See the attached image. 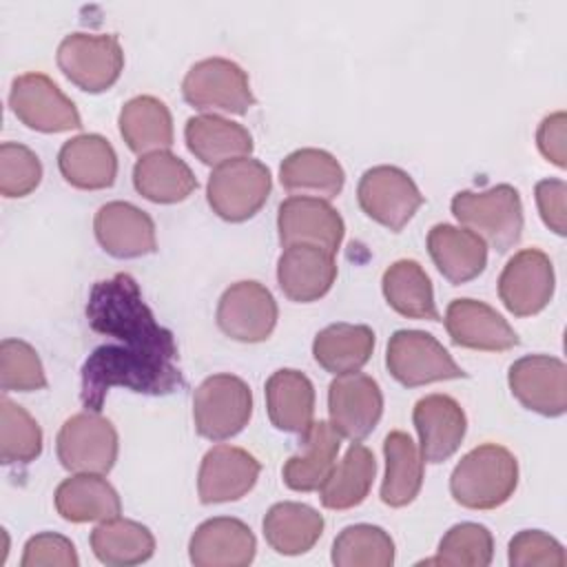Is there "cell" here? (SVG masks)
Instances as JSON below:
<instances>
[{
	"instance_id": "6da1fadb",
	"label": "cell",
	"mask_w": 567,
	"mask_h": 567,
	"mask_svg": "<svg viewBox=\"0 0 567 567\" xmlns=\"http://www.w3.org/2000/svg\"><path fill=\"white\" fill-rule=\"evenodd\" d=\"M86 319L93 332L109 337L82 365L80 399L86 410L100 412L109 390L117 385L142 394H168L184 383L173 332L157 323L131 275L117 272L95 281Z\"/></svg>"
},
{
	"instance_id": "7a4b0ae2",
	"label": "cell",
	"mask_w": 567,
	"mask_h": 567,
	"mask_svg": "<svg viewBox=\"0 0 567 567\" xmlns=\"http://www.w3.org/2000/svg\"><path fill=\"white\" fill-rule=\"evenodd\" d=\"M516 485V456L498 443H483L470 450L450 476V492L454 501L467 509L501 507L509 501Z\"/></svg>"
},
{
	"instance_id": "3957f363",
	"label": "cell",
	"mask_w": 567,
	"mask_h": 567,
	"mask_svg": "<svg viewBox=\"0 0 567 567\" xmlns=\"http://www.w3.org/2000/svg\"><path fill=\"white\" fill-rule=\"evenodd\" d=\"M452 213L463 228L478 235L498 252L518 244L523 233L520 195L509 184H498L487 190H461L452 197Z\"/></svg>"
},
{
	"instance_id": "277c9868",
	"label": "cell",
	"mask_w": 567,
	"mask_h": 567,
	"mask_svg": "<svg viewBox=\"0 0 567 567\" xmlns=\"http://www.w3.org/2000/svg\"><path fill=\"white\" fill-rule=\"evenodd\" d=\"M270 171L252 157L230 159L215 166L208 177L206 197L210 208L226 221L252 217L270 195Z\"/></svg>"
},
{
	"instance_id": "5b68a950",
	"label": "cell",
	"mask_w": 567,
	"mask_h": 567,
	"mask_svg": "<svg viewBox=\"0 0 567 567\" xmlns=\"http://www.w3.org/2000/svg\"><path fill=\"white\" fill-rule=\"evenodd\" d=\"M252 414V394L235 374H213L193 394L195 427L204 439L224 441L239 434Z\"/></svg>"
},
{
	"instance_id": "8992f818",
	"label": "cell",
	"mask_w": 567,
	"mask_h": 567,
	"mask_svg": "<svg viewBox=\"0 0 567 567\" xmlns=\"http://www.w3.org/2000/svg\"><path fill=\"white\" fill-rule=\"evenodd\" d=\"M60 71L82 91L100 93L113 86L124 66V53L113 33H71L58 47Z\"/></svg>"
},
{
	"instance_id": "52a82bcc",
	"label": "cell",
	"mask_w": 567,
	"mask_h": 567,
	"mask_svg": "<svg viewBox=\"0 0 567 567\" xmlns=\"http://www.w3.org/2000/svg\"><path fill=\"white\" fill-rule=\"evenodd\" d=\"M58 458L75 474H106L117 458V432L100 412L69 416L55 439Z\"/></svg>"
},
{
	"instance_id": "ba28073f",
	"label": "cell",
	"mask_w": 567,
	"mask_h": 567,
	"mask_svg": "<svg viewBox=\"0 0 567 567\" xmlns=\"http://www.w3.org/2000/svg\"><path fill=\"white\" fill-rule=\"evenodd\" d=\"M182 93L184 100L199 111L244 115L255 104L246 71L226 58L195 62L182 82Z\"/></svg>"
},
{
	"instance_id": "9c48e42d",
	"label": "cell",
	"mask_w": 567,
	"mask_h": 567,
	"mask_svg": "<svg viewBox=\"0 0 567 567\" xmlns=\"http://www.w3.org/2000/svg\"><path fill=\"white\" fill-rule=\"evenodd\" d=\"M385 365L408 388L467 377L443 343L423 330H396L388 341Z\"/></svg>"
},
{
	"instance_id": "30bf717a",
	"label": "cell",
	"mask_w": 567,
	"mask_h": 567,
	"mask_svg": "<svg viewBox=\"0 0 567 567\" xmlns=\"http://www.w3.org/2000/svg\"><path fill=\"white\" fill-rule=\"evenodd\" d=\"M359 206L381 226L399 233L423 204V195L414 179L396 166L368 168L357 186Z\"/></svg>"
},
{
	"instance_id": "8fae6325",
	"label": "cell",
	"mask_w": 567,
	"mask_h": 567,
	"mask_svg": "<svg viewBox=\"0 0 567 567\" xmlns=\"http://www.w3.org/2000/svg\"><path fill=\"white\" fill-rule=\"evenodd\" d=\"M9 104L22 124L42 133H62L82 126L75 104L44 73L18 75L11 82Z\"/></svg>"
},
{
	"instance_id": "7c38bea8",
	"label": "cell",
	"mask_w": 567,
	"mask_h": 567,
	"mask_svg": "<svg viewBox=\"0 0 567 567\" xmlns=\"http://www.w3.org/2000/svg\"><path fill=\"white\" fill-rule=\"evenodd\" d=\"M330 425L343 439L363 441L381 419L383 394L379 383L361 372L337 374L328 388Z\"/></svg>"
},
{
	"instance_id": "4fadbf2b",
	"label": "cell",
	"mask_w": 567,
	"mask_h": 567,
	"mask_svg": "<svg viewBox=\"0 0 567 567\" xmlns=\"http://www.w3.org/2000/svg\"><path fill=\"white\" fill-rule=\"evenodd\" d=\"M277 323L272 292L252 279L237 281L224 290L217 303V326L235 341L257 343L270 337Z\"/></svg>"
},
{
	"instance_id": "5bb4252c",
	"label": "cell",
	"mask_w": 567,
	"mask_h": 567,
	"mask_svg": "<svg viewBox=\"0 0 567 567\" xmlns=\"http://www.w3.org/2000/svg\"><path fill=\"white\" fill-rule=\"evenodd\" d=\"M509 390L532 412L560 416L567 410V365L558 357L527 354L509 365Z\"/></svg>"
},
{
	"instance_id": "9a60e30c",
	"label": "cell",
	"mask_w": 567,
	"mask_h": 567,
	"mask_svg": "<svg viewBox=\"0 0 567 567\" xmlns=\"http://www.w3.org/2000/svg\"><path fill=\"white\" fill-rule=\"evenodd\" d=\"M554 295L551 259L538 248L518 250L498 277V297L516 317L540 312Z\"/></svg>"
},
{
	"instance_id": "2e32d148",
	"label": "cell",
	"mask_w": 567,
	"mask_h": 567,
	"mask_svg": "<svg viewBox=\"0 0 567 567\" xmlns=\"http://www.w3.org/2000/svg\"><path fill=\"white\" fill-rule=\"evenodd\" d=\"M277 228L281 246L310 244L337 252L343 241V219L341 215L319 197L295 195L279 204Z\"/></svg>"
},
{
	"instance_id": "e0dca14e",
	"label": "cell",
	"mask_w": 567,
	"mask_h": 567,
	"mask_svg": "<svg viewBox=\"0 0 567 567\" xmlns=\"http://www.w3.org/2000/svg\"><path fill=\"white\" fill-rule=\"evenodd\" d=\"M259 472L261 465L250 452L235 445H215L204 454L199 465V501L204 505L237 501L255 487Z\"/></svg>"
},
{
	"instance_id": "ac0fdd59",
	"label": "cell",
	"mask_w": 567,
	"mask_h": 567,
	"mask_svg": "<svg viewBox=\"0 0 567 567\" xmlns=\"http://www.w3.org/2000/svg\"><path fill=\"white\" fill-rule=\"evenodd\" d=\"M445 328L450 339L461 348L503 352L518 346V334L485 301L454 299L445 310Z\"/></svg>"
},
{
	"instance_id": "d6986e66",
	"label": "cell",
	"mask_w": 567,
	"mask_h": 567,
	"mask_svg": "<svg viewBox=\"0 0 567 567\" xmlns=\"http://www.w3.org/2000/svg\"><path fill=\"white\" fill-rule=\"evenodd\" d=\"M257 549L250 527L230 516L204 520L190 536L188 556L197 567H244L252 563Z\"/></svg>"
},
{
	"instance_id": "ffe728a7",
	"label": "cell",
	"mask_w": 567,
	"mask_h": 567,
	"mask_svg": "<svg viewBox=\"0 0 567 567\" xmlns=\"http://www.w3.org/2000/svg\"><path fill=\"white\" fill-rule=\"evenodd\" d=\"M421 441V456L427 463L450 458L463 443L467 419L458 401L447 394H427L416 401L412 412Z\"/></svg>"
},
{
	"instance_id": "44dd1931",
	"label": "cell",
	"mask_w": 567,
	"mask_h": 567,
	"mask_svg": "<svg viewBox=\"0 0 567 567\" xmlns=\"http://www.w3.org/2000/svg\"><path fill=\"white\" fill-rule=\"evenodd\" d=\"M93 230L100 246L120 259L151 255L157 248L153 219L128 202H109L100 206L93 219Z\"/></svg>"
},
{
	"instance_id": "7402d4cb",
	"label": "cell",
	"mask_w": 567,
	"mask_h": 567,
	"mask_svg": "<svg viewBox=\"0 0 567 567\" xmlns=\"http://www.w3.org/2000/svg\"><path fill=\"white\" fill-rule=\"evenodd\" d=\"M337 277L334 252L310 246L295 244L286 246L277 261V281L284 295L292 301L308 303L323 297Z\"/></svg>"
},
{
	"instance_id": "603a6c76",
	"label": "cell",
	"mask_w": 567,
	"mask_h": 567,
	"mask_svg": "<svg viewBox=\"0 0 567 567\" xmlns=\"http://www.w3.org/2000/svg\"><path fill=\"white\" fill-rule=\"evenodd\" d=\"M427 250L439 272L452 284H465L487 266V244L472 230L452 224L430 228Z\"/></svg>"
},
{
	"instance_id": "cb8c5ba5",
	"label": "cell",
	"mask_w": 567,
	"mask_h": 567,
	"mask_svg": "<svg viewBox=\"0 0 567 567\" xmlns=\"http://www.w3.org/2000/svg\"><path fill=\"white\" fill-rule=\"evenodd\" d=\"M58 166L62 177L75 188L97 190L115 182L117 155L106 137L84 133L62 144Z\"/></svg>"
},
{
	"instance_id": "d4e9b609",
	"label": "cell",
	"mask_w": 567,
	"mask_h": 567,
	"mask_svg": "<svg viewBox=\"0 0 567 567\" xmlns=\"http://www.w3.org/2000/svg\"><path fill=\"white\" fill-rule=\"evenodd\" d=\"M266 408L277 430L303 436L315 423V388L310 379L292 368L272 372L266 381Z\"/></svg>"
},
{
	"instance_id": "484cf974",
	"label": "cell",
	"mask_w": 567,
	"mask_h": 567,
	"mask_svg": "<svg viewBox=\"0 0 567 567\" xmlns=\"http://www.w3.org/2000/svg\"><path fill=\"white\" fill-rule=\"evenodd\" d=\"M184 135L188 151L208 166L248 157L252 151V135L248 128L215 113L188 117Z\"/></svg>"
},
{
	"instance_id": "4316f807",
	"label": "cell",
	"mask_w": 567,
	"mask_h": 567,
	"mask_svg": "<svg viewBox=\"0 0 567 567\" xmlns=\"http://www.w3.org/2000/svg\"><path fill=\"white\" fill-rule=\"evenodd\" d=\"M303 450L292 454L284 465V483L295 492H312L323 485L337 465L341 436L328 421H315L301 436Z\"/></svg>"
},
{
	"instance_id": "83f0119b",
	"label": "cell",
	"mask_w": 567,
	"mask_h": 567,
	"mask_svg": "<svg viewBox=\"0 0 567 567\" xmlns=\"http://www.w3.org/2000/svg\"><path fill=\"white\" fill-rule=\"evenodd\" d=\"M279 182L288 193L332 199L341 193L346 173L332 153L323 148H299L281 162Z\"/></svg>"
},
{
	"instance_id": "f1b7e54d",
	"label": "cell",
	"mask_w": 567,
	"mask_h": 567,
	"mask_svg": "<svg viewBox=\"0 0 567 567\" xmlns=\"http://www.w3.org/2000/svg\"><path fill=\"white\" fill-rule=\"evenodd\" d=\"M55 509L64 520L89 523L120 516L122 503L102 474H75L58 485Z\"/></svg>"
},
{
	"instance_id": "f546056e",
	"label": "cell",
	"mask_w": 567,
	"mask_h": 567,
	"mask_svg": "<svg viewBox=\"0 0 567 567\" xmlns=\"http://www.w3.org/2000/svg\"><path fill=\"white\" fill-rule=\"evenodd\" d=\"M133 184L140 195L155 204L182 202L197 188V179L188 164L171 151L142 155L133 168Z\"/></svg>"
},
{
	"instance_id": "4dcf8cb0",
	"label": "cell",
	"mask_w": 567,
	"mask_h": 567,
	"mask_svg": "<svg viewBox=\"0 0 567 567\" xmlns=\"http://www.w3.org/2000/svg\"><path fill=\"white\" fill-rule=\"evenodd\" d=\"M323 534V516L303 503H275L264 516L268 545L284 556H299L312 549Z\"/></svg>"
},
{
	"instance_id": "1f68e13d",
	"label": "cell",
	"mask_w": 567,
	"mask_h": 567,
	"mask_svg": "<svg viewBox=\"0 0 567 567\" xmlns=\"http://www.w3.org/2000/svg\"><path fill=\"white\" fill-rule=\"evenodd\" d=\"M120 133L137 155L168 151L173 144V117L168 106L153 95L131 97L120 111Z\"/></svg>"
},
{
	"instance_id": "d6a6232c",
	"label": "cell",
	"mask_w": 567,
	"mask_h": 567,
	"mask_svg": "<svg viewBox=\"0 0 567 567\" xmlns=\"http://www.w3.org/2000/svg\"><path fill=\"white\" fill-rule=\"evenodd\" d=\"M374 332L361 323H332L312 341L315 361L332 374L359 372L372 357Z\"/></svg>"
},
{
	"instance_id": "836d02e7",
	"label": "cell",
	"mask_w": 567,
	"mask_h": 567,
	"mask_svg": "<svg viewBox=\"0 0 567 567\" xmlns=\"http://www.w3.org/2000/svg\"><path fill=\"white\" fill-rule=\"evenodd\" d=\"M385 476L381 485V501L390 507L410 505L423 485V456L410 434L394 430L383 441Z\"/></svg>"
},
{
	"instance_id": "e575fe53",
	"label": "cell",
	"mask_w": 567,
	"mask_h": 567,
	"mask_svg": "<svg viewBox=\"0 0 567 567\" xmlns=\"http://www.w3.org/2000/svg\"><path fill=\"white\" fill-rule=\"evenodd\" d=\"M377 474V461L370 447L354 441L339 465L332 467L330 476L319 487L323 507L350 509L365 501Z\"/></svg>"
},
{
	"instance_id": "d590c367",
	"label": "cell",
	"mask_w": 567,
	"mask_h": 567,
	"mask_svg": "<svg viewBox=\"0 0 567 567\" xmlns=\"http://www.w3.org/2000/svg\"><path fill=\"white\" fill-rule=\"evenodd\" d=\"M383 295L403 317L439 321L434 290L427 272L414 259H399L383 272Z\"/></svg>"
},
{
	"instance_id": "8d00e7d4",
	"label": "cell",
	"mask_w": 567,
	"mask_h": 567,
	"mask_svg": "<svg viewBox=\"0 0 567 567\" xmlns=\"http://www.w3.org/2000/svg\"><path fill=\"white\" fill-rule=\"evenodd\" d=\"M91 549L100 563L126 567L148 560L155 551V538L146 525L115 516L91 532Z\"/></svg>"
},
{
	"instance_id": "74e56055",
	"label": "cell",
	"mask_w": 567,
	"mask_h": 567,
	"mask_svg": "<svg viewBox=\"0 0 567 567\" xmlns=\"http://www.w3.org/2000/svg\"><path fill=\"white\" fill-rule=\"evenodd\" d=\"M337 567H390L394 563V540L379 525H348L332 543Z\"/></svg>"
},
{
	"instance_id": "f35d334b",
	"label": "cell",
	"mask_w": 567,
	"mask_h": 567,
	"mask_svg": "<svg viewBox=\"0 0 567 567\" xmlns=\"http://www.w3.org/2000/svg\"><path fill=\"white\" fill-rule=\"evenodd\" d=\"M494 556V538L485 525L458 523L445 532L434 558L425 565H454V567H485Z\"/></svg>"
},
{
	"instance_id": "ab89813d",
	"label": "cell",
	"mask_w": 567,
	"mask_h": 567,
	"mask_svg": "<svg viewBox=\"0 0 567 567\" xmlns=\"http://www.w3.org/2000/svg\"><path fill=\"white\" fill-rule=\"evenodd\" d=\"M42 452V430L38 421L18 403L0 401V456L2 463H29Z\"/></svg>"
},
{
	"instance_id": "60d3db41",
	"label": "cell",
	"mask_w": 567,
	"mask_h": 567,
	"mask_svg": "<svg viewBox=\"0 0 567 567\" xmlns=\"http://www.w3.org/2000/svg\"><path fill=\"white\" fill-rule=\"evenodd\" d=\"M0 383L4 392H31L47 385L42 361L27 341L4 339L0 343Z\"/></svg>"
},
{
	"instance_id": "b9f144b4",
	"label": "cell",
	"mask_w": 567,
	"mask_h": 567,
	"mask_svg": "<svg viewBox=\"0 0 567 567\" xmlns=\"http://www.w3.org/2000/svg\"><path fill=\"white\" fill-rule=\"evenodd\" d=\"M42 179V164L38 155L16 142L0 146V193L4 197H24Z\"/></svg>"
},
{
	"instance_id": "7bdbcfd3",
	"label": "cell",
	"mask_w": 567,
	"mask_h": 567,
	"mask_svg": "<svg viewBox=\"0 0 567 567\" xmlns=\"http://www.w3.org/2000/svg\"><path fill=\"white\" fill-rule=\"evenodd\" d=\"M509 565L514 567H565L567 556L563 545L540 532V529H523L509 540Z\"/></svg>"
},
{
	"instance_id": "ee69618b",
	"label": "cell",
	"mask_w": 567,
	"mask_h": 567,
	"mask_svg": "<svg viewBox=\"0 0 567 567\" xmlns=\"http://www.w3.org/2000/svg\"><path fill=\"white\" fill-rule=\"evenodd\" d=\"M78 554L73 543L66 536L44 532L27 540L24 556L20 560L22 567H78Z\"/></svg>"
},
{
	"instance_id": "f6af8a7d",
	"label": "cell",
	"mask_w": 567,
	"mask_h": 567,
	"mask_svg": "<svg viewBox=\"0 0 567 567\" xmlns=\"http://www.w3.org/2000/svg\"><path fill=\"white\" fill-rule=\"evenodd\" d=\"M565 197H567V184L563 179H540L536 184V204L540 210V217L549 230L556 235L567 233V213H565Z\"/></svg>"
},
{
	"instance_id": "bcb514c9",
	"label": "cell",
	"mask_w": 567,
	"mask_h": 567,
	"mask_svg": "<svg viewBox=\"0 0 567 567\" xmlns=\"http://www.w3.org/2000/svg\"><path fill=\"white\" fill-rule=\"evenodd\" d=\"M565 128H567V115L565 111H556L547 115L536 133V144L543 157H547L558 168H565L567 164V142H565Z\"/></svg>"
}]
</instances>
